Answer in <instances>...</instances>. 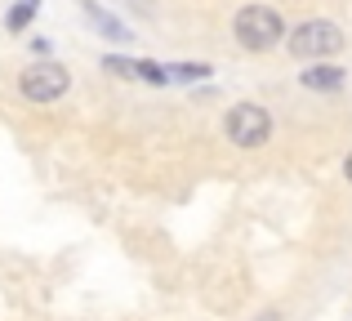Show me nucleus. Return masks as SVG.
<instances>
[{
  "label": "nucleus",
  "mask_w": 352,
  "mask_h": 321,
  "mask_svg": "<svg viewBox=\"0 0 352 321\" xmlns=\"http://www.w3.org/2000/svg\"><path fill=\"white\" fill-rule=\"evenodd\" d=\"M232 32H236V41L245 45V49H272V45L285 36V18L276 14V9H267V5H250V9L236 14Z\"/></svg>",
  "instance_id": "1"
},
{
  "label": "nucleus",
  "mask_w": 352,
  "mask_h": 321,
  "mask_svg": "<svg viewBox=\"0 0 352 321\" xmlns=\"http://www.w3.org/2000/svg\"><path fill=\"white\" fill-rule=\"evenodd\" d=\"M339 49H344V32H339L335 23H326V18L303 23L299 32L290 36V54L294 58H326V54H339Z\"/></svg>",
  "instance_id": "2"
},
{
  "label": "nucleus",
  "mask_w": 352,
  "mask_h": 321,
  "mask_svg": "<svg viewBox=\"0 0 352 321\" xmlns=\"http://www.w3.org/2000/svg\"><path fill=\"white\" fill-rule=\"evenodd\" d=\"M72 85L67 67H58V63H36V67L23 71V80H18V89H23L32 103H54V98H63Z\"/></svg>",
  "instance_id": "3"
},
{
  "label": "nucleus",
  "mask_w": 352,
  "mask_h": 321,
  "mask_svg": "<svg viewBox=\"0 0 352 321\" xmlns=\"http://www.w3.org/2000/svg\"><path fill=\"white\" fill-rule=\"evenodd\" d=\"M267 130H272V121H267V112L258 103H241L228 112V139L241 143V148H258V143H267Z\"/></svg>",
  "instance_id": "4"
},
{
  "label": "nucleus",
  "mask_w": 352,
  "mask_h": 321,
  "mask_svg": "<svg viewBox=\"0 0 352 321\" xmlns=\"http://www.w3.org/2000/svg\"><path fill=\"white\" fill-rule=\"evenodd\" d=\"M303 85H308V89H339V85H344V67H330V63L308 67V71H303Z\"/></svg>",
  "instance_id": "5"
},
{
  "label": "nucleus",
  "mask_w": 352,
  "mask_h": 321,
  "mask_svg": "<svg viewBox=\"0 0 352 321\" xmlns=\"http://www.w3.org/2000/svg\"><path fill=\"white\" fill-rule=\"evenodd\" d=\"M36 9H41V0H18V5L9 9V18H5V23H9V32H23V27L36 18Z\"/></svg>",
  "instance_id": "6"
},
{
  "label": "nucleus",
  "mask_w": 352,
  "mask_h": 321,
  "mask_svg": "<svg viewBox=\"0 0 352 321\" xmlns=\"http://www.w3.org/2000/svg\"><path fill=\"white\" fill-rule=\"evenodd\" d=\"M85 14H89V18H94V23H98V27H103V32H107V36H112V41H125V27H120V23H116V18H107V14H103V9H94V5H85Z\"/></svg>",
  "instance_id": "7"
},
{
  "label": "nucleus",
  "mask_w": 352,
  "mask_h": 321,
  "mask_svg": "<svg viewBox=\"0 0 352 321\" xmlns=\"http://www.w3.org/2000/svg\"><path fill=\"white\" fill-rule=\"evenodd\" d=\"M344 170H348V179H352V157H348V165H344Z\"/></svg>",
  "instance_id": "8"
}]
</instances>
